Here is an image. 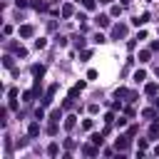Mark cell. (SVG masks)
<instances>
[{"instance_id": "obj_1", "label": "cell", "mask_w": 159, "mask_h": 159, "mask_svg": "<svg viewBox=\"0 0 159 159\" xmlns=\"http://www.w3.org/2000/svg\"><path fill=\"white\" fill-rule=\"evenodd\" d=\"M127 35V25H114L112 27V37L114 40H119V37H124Z\"/></svg>"}, {"instance_id": "obj_2", "label": "cell", "mask_w": 159, "mask_h": 159, "mask_svg": "<svg viewBox=\"0 0 159 159\" xmlns=\"http://www.w3.org/2000/svg\"><path fill=\"white\" fill-rule=\"evenodd\" d=\"M114 147H117L119 152H127V149H129V134H127V137H119V139L114 142Z\"/></svg>"}, {"instance_id": "obj_3", "label": "cell", "mask_w": 159, "mask_h": 159, "mask_svg": "<svg viewBox=\"0 0 159 159\" xmlns=\"http://www.w3.org/2000/svg\"><path fill=\"white\" fill-rule=\"evenodd\" d=\"M82 154H84V157H97V144H94V142H92V144H84V147H82Z\"/></svg>"}, {"instance_id": "obj_4", "label": "cell", "mask_w": 159, "mask_h": 159, "mask_svg": "<svg viewBox=\"0 0 159 159\" xmlns=\"http://www.w3.org/2000/svg\"><path fill=\"white\" fill-rule=\"evenodd\" d=\"M60 12H62V17H72V15H75V5H70V2H67V5H62V10H60Z\"/></svg>"}, {"instance_id": "obj_5", "label": "cell", "mask_w": 159, "mask_h": 159, "mask_svg": "<svg viewBox=\"0 0 159 159\" xmlns=\"http://www.w3.org/2000/svg\"><path fill=\"white\" fill-rule=\"evenodd\" d=\"M94 22H97L99 27H107V25H109V15H97V17H94Z\"/></svg>"}, {"instance_id": "obj_6", "label": "cell", "mask_w": 159, "mask_h": 159, "mask_svg": "<svg viewBox=\"0 0 159 159\" xmlns=\"http://www.w3.org/2000/svg\"><path fill=\"white\" fill-rule=\"evenodd\" d=\"M32 32H35L32 25H22V27H20V37H32Z\"/></svg>"}, {"instance_id": "obj_7", "label": "cell", "mask_w": 159, "mask_h": 159, "mask_svg": "<svg viewBox=\"0 0 159 159\" xmlns=\"http://www.w3.org/2000/svg\"><path fill=\"white\" fill-rule=\"evenodd\" d=\"M82 89H84V82H80V84H75V87L70 89V99H75V97H77V94H80Z\"/></svg>"}, {"instance_id": "obj_8", "label": "cell", "mask_w": 159, "mask_h": 159, "mask_svg": "<svg viewBox=\"0 0 159 159\" xmlns=\"http://www.w3.org/2000/svg\"><path fill=\"white\" fill-rule=\"evenodd\" d=\"M37 134H40V124H37V122H32V124L27 127V137H37Z\"/></svg>"}, {"instance_id": "obj_9", "label": "cell", "mask_w": 159, "mask_h": 159, "mask_svg": "<svg viewBox=\"0 0 159 159\" xmlns=\"http://www.w3.org/2000/svg\"><path fill=\"white\" fill-rule=\"evenodd\" d=\"M157 89H159V84H157V82H149V84L144 87V92H147L149 97H152V94H157Z\"/></svg>"}, {"instance_id": "obj_10", "label": "cell", "mask_w": 159, "mask_h": 159, "mask_svg": "<svg viewBox=\"0 0 159 159\" xmlns=\"http://www.w3.org/2000/svg\"><path fill=\"white\" fill-rule=\"evenodd\" d=\"M47 154H50V157H57V154H60V144H57V142H52V144L47 147Z\"/></svg>"}, {"instance_id": "obj_11", "label": "cell", "mask_w": 159, "mask_h": 159, "mask_svg": "<svg viewBox=\"0 0 159 159\" xmlns=\"http://www.w3.org/2000/svg\"><path fill=\"white\" fill-rule=\"evenodd\" d=\"M32 75H35V77H42V75H45V67H42V65H32Z\"/></svg>"}, {"instance_id": "obj_12", "label": "cell", "mask_w": 159, "mask_h": 159, "mask_svg": "<svg viewBox=\"0 0 159 159\" xmlns=\"http://www.w3.org/2000/svg\"><path fill=\"white\" fill-rule=\"evenodd\" d=\"M144 80H147V72L144 70H137L134 72V82H144Z\"/></svg>"}, {"instance_id": "obj_13", "label": "cell", "mask_w": 159, "mask_h": 159, "mask_svg": "<svg viewBox=\"0 0 159 159\" xmlns=\"http://www.w3.org/2000/svg\"><path fill=\"white\" fill-rule=\"evenodd\" d=\"M75 119L77 117H65V129H75V124H77Z\"/></svg>"}, {"instance_id": "obj_14", "label": "cell", "mask_w": 159, "mask_h": 159, "mask_svg": "<svg viewBox=\"0 0 159 159\" xmlns=\"http://www.w3.org/2000/svg\"><path fill=\"white\" fill-rule=\"evenodd\" d=\"M149 57H152V50H142L139 52V62H147Z\"/></svg>"}, {"instance_id": "obj_15", "label": "cell", "mask_w": 159, "mask_h": 159, "mask_svg": "<svg viewBox=\"0 0 159 159\" xmlns=\"http://www.w3.org/2000/svg\"><path fill=\"white\" fill-rule=\"evenodd\" d=\"M50 119L60 122V119H62V109H52V112H50Z\"/></svg>"}, {"instance_id": "obj_16", "label": "cell", "mask_w": 159, "mask_h": 159, "mask_svg": "<svg viewBox=\"0 0 159 159\" xmlns=\"http://www.w3.org/2000/svg\"><path fill=\"white\" fill-rule=\"evenodd\" d=\"M149 137H152V139L159 137V124H152V127H149Z\"/></svg>"}, {"instance_id": "obj_17", "label": "cell", "mask_w": 159, "mask_h": 159, "mask_svg": "<svg viewBox=\"0 0 159 159\" xmlns=\"http://www.w3.org/2000/svg\"><path fill=\"white\" fill-rule=\"evenodd\" d=\"M32 7H35V10H45V7H47V5H45V2H42V0H32Z\"/></svg>"}, {"instance_id": "obj_18", "label": "cell", "mask_w": 159, "mask_h": 159, "mask_svg": "<svg viewBox=\"0 0 159 159\" xmlns=\"http://www.w3.org/2000/svg\"><path fill=\"white\" fill-rule=\"evenodd\" d=\"M47 134H57V122H55V119L50 122V127H47Z\"/></svg>"}, {"instance_id": "obj_19", "label": "cell", "mask_w": 159, "mask_h": 159, "mask_svg": "<svg viewBox=\"0 0 159 159\" xmlns=\"http://www.w3.org/2000/svg\"><path fill=\"white\" fill-rule=\"evenodd\" d=\"M102 137H104V134H92V137H89V139H92V142H94V144H97V147H102Z\"/></svg>"}, {"instance_id": "obj_20", "label": "cell", "mask_w": 159, "mask_h": 159, "mask_svg": "<svg viewBox=\"0 0 159 159\" xmlns=\"http://www.w3.org/2000/svg\"><path fill=\"white\" fill-rule=\"evenodd\" d=\"M147 147H149V144H147L144 139H139V144H137V149H139V154H144V152H147Z\"/></svg>"}, {"instance_id": "obj_21", "label": "cell", "mask_w": 159, "mask_h": 159, "mask_svg": "<svg viewBox=\"0 0 159 159\" xmlns=\"http://www.w3.org/2000/svg\"><path fill=\"white\" fill-rule=\"evenodd\" d=\"M94 42H99V45H102V42H107V37H104L102 32H97V35H94Z\"/></svg>"}, {"instance_id": "obj_22", "label": "cell", "mask_w": 159, "mask_h": 159, "mask_svg": "<svg viewBox=\"0 0 159 159\" xmlns=\"http://www.w3.org/2000/svg\"><path fill=\"white\" fill-rule=\"evenodd\" d=\"M45 45H47V40H42V37H40V40H35V47H37V50H42Z\"/></svg>"}, {"instance_id": "obj_23", "label": "cell", "mask_w": 159, "mask_h": 159, "mask_svg": "<svg viewBox=\"0 0 159 159\" xmlns=\"http://www.w3.org/2000/svg\"><path fill=\"white\" fill-rule=\"evenodd\" d=\"M82 5H84L87 10H94V0H82Z\"/></svg>"}, {"instance_id": "obj_24", "label": "cell", "mask_w": 159, "mask_h": 159, "mask_svg": "<svg viewBox=\"0 0 159 159\" xmlns=\"http://www.w3.org/2000/svg\"><path fill=\"white\" fill-rule=\"evenodd\" d=\"M75 45H77V47H84V37L77 35V37H75Z\"/></svg>"}, {"instance_id": "obj_25", "label": "cell", "mask_w": 159, "mask_h": 159, "mask_svg": "<svg viewBox=\"0 0 159 159\" xmlns=\"http://www.w3.org/2000/svg\"><path fill=\"white\" fill-rule=\"evenodd\" d=\"M142 117H147V119H152V117H154V109H144V112H142Z\"/></svg>"}, {"instance_id": "obj_26", "label": "cell", "mask_w": 159, "mask_h": 159, "mask_svg": "<svg viewBox=\"0 0 159 159\" xmlns=\"http://www.w3.org/2000/svg\"><path fill=\"white\" fill-rule=\"evenodd\" d=\"M104 122H107V124H112V122H114V114H112V112H107V114H104Z\"/></svg>"}, {"instance_id": "obj_27", "label": "cell", "mask_w": 159, "mask_h": 159, "mask_svg": "<svg viewBox=\"0 0 159 159\" xmlns=\"http://www.w3.org/2000/svg\"><path fill=\"white\" fill-rule=\"evenodd\" d=\"M82 129H87V132H89V129H92V119H84V122H82Z\"/></svg>"}, {"instance_id": "obj_28", "label": "cell", "mask_w": 159, "mask_h": 159, "mask_svg": "<svg viewBox=\"0 0 159 159\" xmlns=\"http://www.w3.org/2000/svg\"><path fill=\"white\" fill-rule=\"evenodd\" d=\"M2 65H5V67H12V57H10V55H7V57H5V60H2Z\"/></svg>"}, {"instance_id": "obj_29", "label": "cell", "mask_w": 159, "mask_h": 159, "mask_svg": "<svg viewBox=\"0 0 159 159\" xmlns=\"http://www.w3.org/2000/svg\"><path fill=\"white\" fill-rule=\"evenodd\" d=\"M87 109H89V114H97V112H99V107H97V104H89Z\"/></svg>"}, {"instance_id": "obj_30", "label": "cell", "mask_w": 159, "mask_h": 159, "mask_svg": "<svg viewBox=\"0 0 159 159\" xmlns=\"http://www.w3.org/2000/svg\"><path fill=\"white\" fill-rule=\"evenodd\" d=\"M15 5L17 7H27V0H15Z\"/></svg>"}, {"instance_id": "obj_31", "label": "cell", "mask_w": 159, "mask_h": 159, "mask_svg": "<svg viewBox=\"0 0 159 159\" xmlns=\"http://www.w3.org/2000/svg\"><path fill=\"white\" fill-rule=\"evenodd\" d=\"M152 50H159V42H152Z\"/></svg>"}, {"instance_id": "obj_32", "label": "cell", "mask_w": 159, "mask_h": 159, "mask_svg": "<svg viewBox=\"0 0 159 159\" xmlns=\"http://www.w3.org/2000/svg\"><path fill=\"white\" fill-rule=\"evenodd\" d=\"M154 107H157V109H159V99H154Z\"/></svg>"}, {"instance_id": "obj_33", "label": "cell", "mask_w": 159, "mask_h": 159, "mask_svg": "<svg viewBox=\"0 0 159 159\" xmlns=\"http://www.w3.org/2000/svg\"><path fill=\"white\" fill-rule=\"evenodd\" d=\"M122 2H124V5H129V2H132V0H122Z\"/></svg>"}, {"instance_id": "obj_34", "label": "cell", "mask_w": 159, "mask_h": 159, "mask_svg": "<svg viewBox=\"0 0 159 159\" xmlns=\"http://www.w3.org/2000/svg\"><path fill=\"white\" fill-rule=\"evenodd\" d=\"M99 2H114V0H99Z\"/></svg>"}]
</instances>
